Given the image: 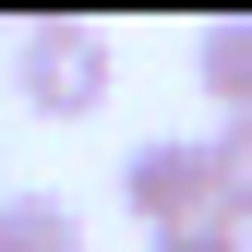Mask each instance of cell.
<instances>
[{
  "label": "cell",
  "instance_id": "cell-1",
  "mask_svg": "<svg viewBox=\"0 0 252 252\" xmlns=\"http://www.w3.org/2000/svg\"><path fill=\"white\" fill-rule=\"evenodd\" d=\"M12 96L36 108V120H84V108L108 96V36L84 12H36L12 36Z\"/></svg>",
  "mask_w": 252,
  "mask_h": 252
},
{
  "label": "cell",
  "instance_id": "cell-2",
  "mask_svg": "<svg viewBox=\"0 0 252 252\" xmlns=\"http://www.w3.org/2000/svg\"><path fill=\"white\" fill-rule=\"evenodd\" d=\"M120 204L144 216V240L180 228V216H216V156H204V132H156V144H132V156H120Z\"/></svg>",
  "mask_w": 252,
  "mask_h": 252
},
{
  "label": "cell",
  "instance_id": "cell-3",
  "mask_svg": "<svg viewBox=\"0 0 252 252\" xmlns=\"http://www.w3.org/2000/svg\"><path fill=\"white\" fill-rule=\"evenodd\" d=\"M192 84L216 96V120H252V12H228V24L192 36Z\"/></svg>",
  "mask_w": 252,
  "mask_h": 252
},
{
  "label": "cell",
  "instance_id": "cell-4",
  "mask_svg": "<svg viewBox=\"0 0 252 252\" xmlns=\"http://www.w3.org/2000/svg\"><path fill=\"white\" fill-rule=\"evenodd\" d=\"M0 252H84V216L60 192H0Z\"/></svg>",
  "mask_w": 252,
  "mask_h": 252
},
{
  "label": "cell",
  "instance_id": "cell-5",
  "mask_svg": "<svg viewBox=\"0 0 252 252\" xmlns=\"http://www.w3.org/2000/svg\"><path fill=\"white\" fill-rule=\"evenodd\" d=\"M204 156H216V216H228V228H252V120H216Z\"/></svg>",
  "mask_w": 252,
  "mask_h": 252
},
{
  "label": "cell",
  "instance_id": "cell-6",
  "mask_svg": "<svg viewBox=\"0 0 252 252\" xmlns=\"http://www.w3.org/2000/svg\"><path fill=\"white\" fill-rule=\"evenodd\" d=\"M144 252H252V228H228V216H180V228H156Z\"/></svg>",
  "mask_w": 252,
  "mask_h": 252
}]
</instances>
